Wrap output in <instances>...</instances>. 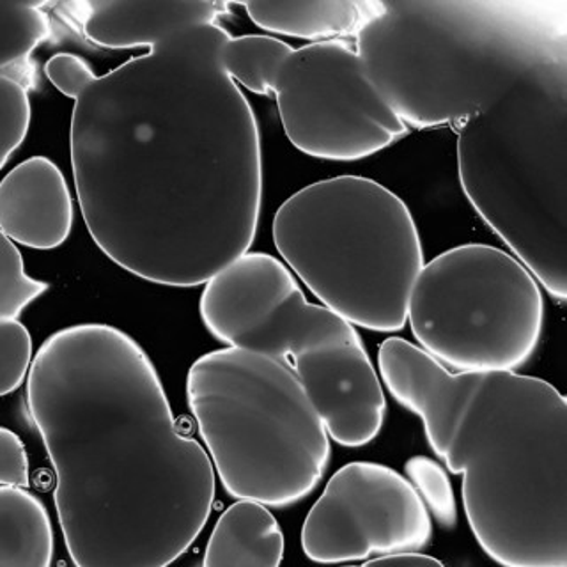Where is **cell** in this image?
<instances>
[{
  "mask_svg": "<svg viewBox=\"0 0 567 567\" xmlns=\"http://www.w3.org/2000/svg\"><path fill=\"white\" fill-rule=\"evenodd\" d=\"M282 528L265 505L238 501L217 519L200 567H280Z\"/></svg>",
  "mask_w": 567,
  "mask_h": 567,
  "instance_id": "15",
  "label": "cell"
},
{
  "mask_svg": "<svg viewBox=\"0 0 567 567\" xmlns=\"http://www.w3.org/2000/svg\"><path fill=\"white\" fill-rule=\"evenodd\" d=\"M73 227V199L64 174L44 156H32L0 182V230L38 250L61 247Z\"/></svg>",
  "mask_w": 567,
  "mask_h": 567,
  "instance_id": "12",
  "label": "cell"
},
{
  "mask_svg": "<svg viewBox=\"0 0 567 567\" xmlns=\"http://www.w3.org/2000/svg\"><path fill=\"white\" fill-rule=\"evenodd\" d=\"M430 511L406 477L380 463L337 470L301 527V548L318 564L413 554L430 543Z\"/></svg>",
  "mask_w": 567,
  "mask_h": 567,
  "instance_id": "11",
  "label": "cell"
},
{
  "mask_svg": "<svg viewBox=\"0 0 567 567\" xmlns=\"http://www.w3.org/2000/svg\"><path fill=\"white\" fill-rule=\"evenodd\" d=\"M204 327L227 348L265 354L297 377L330 439L363 447L380 434L386 401L353 324L307 300L277 257L247 252L204 286Z\"/></svg>",
  "mask_w": 567,
  "mask_h": 567,
  "instance_id": "6",
  "label": "cell"
},
{
  "mask_svg": "<svg viewBox=\"0 0 567 567\" xmlns=\"http://www.w3.org/2000/svg\"><path fill=\"white\" fill-rule=\"evenodd\" d=\"M44 75L52 82L59 93L71 100H79L89 85L93 84L96 75L93 68L75 53H55L44 64Z\"/></svg>",
  "mask_w": 567,
  "mask_h": 567,
  "instance_id": "23",
  "label": "cell"
},
{
  "mask_svg": "<svg viewBox=\"0 0 567 567\" xmlns=\"http://www.w3.org/2000/svg\"><path fill=\"white\" fill-rule=\"evenodd\" d=\"M29 124L31 102L25 85L13 76L0 75V171L22 146Z\"/></svg>",
  "mask_w": 567,
  "mask_h": 567,
  "instance_id": "21",
  "label": "cell"
},
{
  "mask_svg": "<svg viewBox=\"0 0 567 567\" xmlns=\"http://www.w3.org/2000/svg\"><path fill=\"white\" fill-rule=\"evenodd\" d=\"M378 374L452 474L487 557L504 567H567V401L514 371L452 372L389 337Z\"/></svg>",
  "mask_w": 567,
  "mask_h": 567,
  "instance_id": "3",
  "label": "cell"
},
{
  "mask_svg": "<svg viewBox=\"0 0 567 567\" xmlns=\"http://www.w3.org/2000/svg\"><path fill=\"white\" fill-rule=\"evenodd\" d=\"M404 470L425 509L431 511L442 527H454L457 522L456 496L443 466L431 457L415 456L406 461Z\"/></svg>",
  "mask_w": 567,
  "mask_h": 567,
  "instance_id": "20",
  "label": "cell"
},
{
  "mask_svg": "<svg viewBox=\"0 0 567 567\" xmlns=\"http://www.w3.org/2000/svg\"><path fill=\"white\" fill-rule=\"evenodd\" d=\"M27 410L76 567H168L194 545L215 470L132 336L102 323L50 336L27 372Z\"/></svg>",
  "mask_w": 567,
  "mask_h": 567,
  "instance_id": "2",
  "label": "cell"
},
{
  "mask_svg": "<svg viewBox=\"0 0 567 567\" xmlns=\"http://www.w3.org/2000/svg\"><path fill=\"white\" fill-rule=\"evenodd\" d=\"M49 511L25 487L0 486V567H52Z\"/></svg>",
  "mask_w": 567,
  "mask_h": 567,
  "instance_id": "16",
  "label": "cell"
},
{
  "mask_svg": "<svg viewBox=\"0 0 567 567\" xmlns=\"http://www.w3.org/2000/svg\"><path fill=\"white\" fill-rule=\"evenodd\" d=\"M271 233L323 307L372 332L403 330L424 250L412 212L385 185L363 176L307 185L280 204Z\"/></svg>",
  "mask_w": 567,
  "mask_h": 567,
  "instance_id": "7",
  "label": "cell"
},
{
  "mask_svg": "<svg viewBox=\"0 0 567 567\" xmlns=\"http://www.w3.org/2000/svg\"><path fill=\"white\" fill-rule=\"evenodd\" d=\"M32 362L31 333L20 321L0 323V395L22 385Z\"/></svg>",
  "mask_w": 567,
  "mask_h": 567,
  "instance_id": "22",
  "label": "cell"
},
{
  "mask_svg": "<svg viewBox=\"0 0 567 567\" xmlns=\"http://www.w3.org/2000/svg\"><path fill=\"white\" fill-rule=\"evenodd\" d=\"M50 32L49 14L32 2H0V75L25 61Z\"/></svg>",
  "mask_w": 567,
  "mask_h": 567,
  "instance_id": "18",
  "label": "cell"
},
{
  "mask_svg": "<svg viewBox=\"0 0 567 567\" xmlns=\"http://www.w3.org/2000/svg\"><path fill=\"white\" fill-rule=\"evenodd\" d=\"M270 97L289 142L312 158H368L408 133L344 40L289 50L275 70Z\"/></svg>",
  "mask_w": 567,
  "mask_h": 567,
  "instance_id": "10",
  "label": "cell"
},
{
  "mask_svg": "<svg viewBox=\"0 0 567 567\" xmlns=\"http://www.w3.org/2000/svg\"><path fill=\"white\" fill-rule=\"evenodd\" d=\"M564 2H380L354 35L372 85L412 128L460 130L530 71L567 59Z\"/></svg>",
  "mask_w": 567,
  "mask_h": 567,
  "instance_id": "4",
  "label": "cell"
},
{
  "mask_svg": "<svg viewBox=\"0 0 567 567\" xmlns=\"http://www.w3.org/2000/svg\"><path fill=\"white\" fill-rule=\"evenodd\" d=\"M291 49V44L271 35H230L221 44V68L238 87L244 85L250 93L270 96L275 70Z\"/></svg>",
  "mask_w": 567,
  "mask_h": 567,
  "instance_id": "17",
  "label": "cell"
},
{
  "mask_svg": "<svg viewBox=\"0 0 567 567\" xmlns=\"http://www.w3.org/2000/svg\"><path fill=\"white\" fill-rule=\"evenodd\" d=\"M49 289V284L25 274L22 254L0 230V323L18 321L32 301Z\"/></svg>",
  "mask_w": 567,
  "mask_h": 567,
  "instance_id": "19",
  "label": "cell"
},
{
  "mask_svg": "<svg viewBox=\"0 0 567 567\" xmlns=\"http://www.w3.org/2000/svg\"><path fill=\"white\" fill-rule=\"evenodd\" d=\"M31 483L25 445L13 431L0 425V486L27 487Z\"/></svg>",
  "mask_w": 567,
  "mask_h": 567,
  "instance_id": "24",
  "label": "cell"
},
{
  "mask_svg": "<svg viewBox=\"0 0 567 567\" xmlns=\"http://www.w3.org/2000/svg\"><path fill=\"white\" fill-rule=\"evenodd\" d=\"M478 217L543 288L567 298V59L530 71L457 130Z\"/></svg>",
  "mask_w": 567,
  "mask_h": 567,
  "instance_id": "5",
  "label": "cell"
},
{
  "mask_svg": "<svg viewBox=\"0 0 567 567\" xmlns=\"http://www.w3.org/2000/svg\"><path fill=\"white\" fill-rule=\"evenodd\" d=\"M346 567H445L440 563L439 558L430 557L424 554H395L385 555V557L372 558L369 563L360 564V566Z\"/></svg>",
  "mask_w": 567,
  "mask_h": 567,
  "instance_id": "25",
  "label": "cell"
},
{
  "mask_svg": "<svg viewBox=\"0 0 567 567\" xmlns=\"http://www.w3.org/2000/svg\"><path fill=\"white\" fill-rule=\"evenodd\" d=\"M186 398L233 498L289 507L321 483L330 434L282 363L235 348L209 351L192 363Z\"/></svg>",
  "mask_w": 567,
  "mask_h": 567,
  "instance_id": "8",
  "label": "cell"
},
{
  "mask_svg": "<svg viewBox=\"0 0 567 567\" xmlns=\"http://www.w3.org/2000/svg\"><path fill=\"white\" fill-rule=\"evenodd\" d=\"M229 38L220 23L176 32L75 100L71 167L89 235L147 282H209L256 238L261 135L221 68Z\"/></svg>",
  "mask_w": 567,
  "mask_h": 567,
  "instance_id": "1",
  "label": "cell"
},
{
  "mask_svg": "<svg viewBox=\"0 0 567 567\" xmlns=\"http://www.w3.org/2000/svg\"><path fill=\"white\" fill-rule=\"evenodd\" d=\"M241 6L265 31L319 43L354 38L377 14L380 0H252Z\"/></svg>",
  "mask_w": 567,
  "mask_h": 567,
  "instance_id": "14",
  "label": "cell"
},
{
  "mask_svg": "<svg viewBox=\"0 0 567 567\" xmlns=\"http://www.w3.org/2000/svg\"><path fill=\"white\" fill-rule=\"evenodd\" d=\"M229 11L227 2L208 0H96L84 4L82 31L103 49H153L176 32L218 23Z\"/></svg>",
  "mask_w": 567,
  "mask_h": 567,
  "instance_id": "13",
  "label": "cell"
},
{
  "mask_svg": "<svg viewBox=\"0 0 567 567\" xmlns=\"http://www.w3.org/2000/svg\"><path fill=\"white\" fill-rule=\"evenodd\" d=\"M406 321L419 348L442 365L514 371L537 350L545 300L516 257L492 245H460L422 266Z\"/></svg>",
  "mask_w": 567,
  "mask_h": 567,
  "instance_id": "9",
  "label": "cell"
}]
</instances>
